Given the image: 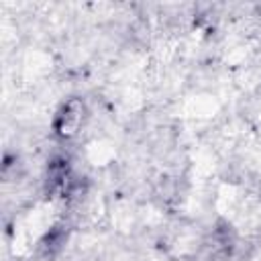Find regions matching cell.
Instances as JSON below:
<instances>
[{"label": "cell", "mask_w": 261, "mask_h": 261, "mask_svg": "<svg viewBox=\"0 0 261 261\" xmlns=\"http://www.w3.org/2000/svg\"><path fill=\"white\" fill-rule=\"evenodd\" d=\"M90 106L84 96H67L59 102V106L53 112L51 135L55 137V141L71 143L84 133V128L90 122Z\"/></svg>", "instance_id": "obj_1"}]
</instances>
